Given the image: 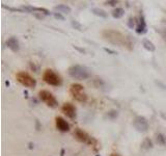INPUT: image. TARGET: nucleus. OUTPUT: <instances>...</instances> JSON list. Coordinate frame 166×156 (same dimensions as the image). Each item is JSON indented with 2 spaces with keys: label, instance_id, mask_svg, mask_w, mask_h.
<instances>
[{
  "label": "nucleus",
  "instance_id": "19",
  "mask_svg": "<svg viewBox=\"0 0 166 156\" xmlns=\"http://www.w3.org/2000/svg\"><path fill=\"white\" fill-rule=\"evenodd\" d=\"M72 25L74 26V27L76 28V29H78V30H82V26H81V24H79V23L77 22V21H72Z\"/></svg>",
  "mask_w": 166,
  "mask_h": 156
},
{
  "label": "nucleus",
  "instance_id": "8",
  "mask_svg": "<svg viewBox=\"0 0 166 156\" xmlns=\"http://www.w3.org/2000/svg\"><path fill=\"white\" fill-rule=\"evenodd\" d=\"M61 110L68 118L72 119V120L76 119V116H77V112H76V107L74 106L72 103H65V104L62 105V107H61Z\"/></svg>",
  "mask_w": 166,
  "mask_h": 156
},
{
  "label": "nucleus",
  "instance_id": "16",
  "mask_svg": "<svg viewBox=\"0 0 166 156\" xmlns=\"http://www.w3.org/2000/svg\"><path fill=\"white\" fill-rule=\"evenodd\" d=\"M91 13H93V14H94L96 16H99V17H101V18H107V13L105 12L104 10L98 9V7H96V9L91 10Z\"/></svg>",
  "mask_w": 166,
  "mask_h": 156
},
{
  "label": "nucleus",
  "instance_id": "4",
  "mask_svg": "<svg viewBox=\"0 0 166 156\" xmlns=\"http://www.w3.org/2000/svg\"><path fill=\"white\" fill-rule=\"evenodd\" d=\"M39 99H41L42 101H43L45 104L49 107L54 108L58 105V102H57L56 98H55L53 94L50 93L49 91H46V89H42V91H39Z\"/></svg>",
  "mask_w": 166,
  "mask_h": 156
},
{
  "label": "nucleus",
  "instance_id": "11",
  "mask_svg": "<svg viewBox=\"0 0 166 156\" xmlns=\"http://www.w3.org/2000/svg\"><path fill=\"white\" fill-rule=\"evenodd\" d=\"M147 31V26L144 20V17L140 15L138 21H137V26H136V32L138 34H144Z\"/></svg>",
  "mask_w": 166,
  "mask_h": 156
},
{
  "label": "nucleus",
  "instance_id": "20",
  "mask_svg": "<svg viewBox=\"0 0 166 156\" xmlns=\"http://www.w3.org/2000/svg\"><path fill=\"white\" fill-rule=\"evenodd\" d=\"M117 116H118V113H117V112H115V110H112V112H108V117L111 118V119H115Z\"/></svg>",
  "mask_w": 166,
  "mask_h": 156
},
{
  "label": "nucleus",
  "instance_id": "12",
  "mask_svg": "<svg viewBox=\"0 0 166 156\" xmlns=\"http://www.w3.org/2000/svg\"><path fill=\"white\" fill-rule=\"evenodd\" d=\"M6 46L9 47L10 50H13L14 52H17L19 51V41L17 40V38H15V36H12V38H9V40L6 41Z\"/></svg>",
  "mask_w": 166,
  "mask_h": 156
},
{
  "label": "nucleus",
  "instance_id": "5",
  "mask_svg": "<svg viewBox=\"0 0 166 156\" xmlns=\"http://www.w3.org/2000/svg\"><path fill=\"white\" fill-rule=\"evenodd\" d=\"M70 92L71 94H72V96L74 97V99H76L79 102H84L87 99V96L84 93V89L81 84L73 83L72 86H71Z\"/></svg>",
  "mask_w": 166,
  "mask_h": 156
},
{
  "label": "nucleus",
  "instance_id": "2",
  "mask_svg": "<svg viewBox=\"0 0 166 156\" xmlns=\"http://www.w3.org/2000/svg\"><path fill=\"white\" fill-rule=\"evenodd\" d=\"M68 74H70L71 77L78 79V80H84V79H87L90 76V72H89L88 69L80 65L72 66L68 69Z\"/></svg>",
  "mask_w": 166,
  "mask_h": 156
},
{
  "label": "nucleus",
  "instance_id": "14",
  "mask_svg": "<svg viewBox=\"0 0 166 156\" xmlns=\"http://www.w3.org/2000/svg\"><path fill=\"white\" fill-rule=\"evenodd\" d=\"M142 45H143L144 48H146V50H149V51H151V52H154L155 50H156V46L154 45V43L147 39L142 40Z\"/></svg>",
  "mask_w": 166,
  "mask_h": 156
},
{
  "label": "nucleus",
  "instance_id": "24",
  "mask_svg": "<svg viewBox=\"0 0 166 156\" xmlns=\"http://www.w3.org/2000/svg\"><path fill=\"white\" fill-rule=\"evenodd\" d=\"M161 36H162V38L164 39V41H166V29H164L161 32Z\"/></svg>",
  "mask_w": 166,
  "mask_h": 156
},
{
  "label": "nucleus",
  "instance_id": "25",
  "mask_svg": "<svg viewBox=\"0 0 166 156\" xmlns=\"http://www.w3.org/2000/svg\"><path fill=\"white\" fill-rule=\"evenodd\" d=\"M110 156H122V155H120V153H112V154L110 155Z\"/></svg>",
  "mask_w": 166,
  "mask_h": 156
},
{
  "label": "nucleus",
  "instance_id": "13",
  "mask_svg": "<svg viewBox=\"0 0 166 156\" xmlns=\"http://www.w3.org/2000/svg\"><path fill=\"white\" fill-rule=\"evenodd\" d=\"M55 10H58L60 14H70L71 13V7L68 6L67 4H59V5H56L54 7Z\"/></svg>",
  "mask_w": 166,
  "mask_h": 156
},
{
  "label": "nucleus",
  "instance_id": "15",
  "mask_svg": "<svg viewBox=\"0 0 166 156\" xmlns=\"http://www.w3.org/2000/svg\"><path fill=\"white\" fill-rule=\"evenodd\" d=\"M124 15H125V10L122 7H116L115 10H112V17L115 18V19H120Z\"/></svg>",
  "mask_w": 166,
  "mask_h": 156
},
{
  "label": "nucleus",
  "instance_id": "22",
  "mask_svg": "<svg viewBox=\"0 0 166 156\" xmlns=\"http://www.w3.org/2000/svg\"><path fill=\"white\" fill-rule=\"evenodd\" d=\"M54 17L58 20H61V21H65V17L62 16L60 13H54Z\"/></svg>",
  "mask_w": 166,
  "mask_h": 156
},
{
  "label": "nucleus",
  "instance_id": "21",
  "mask_svg": "<svg viewBox=\"0 0 166 156\" xmlns=\"http://www.w3.org/2000/svg\"><path fill=\"white\" fill-rule=\"evenodd\" d=\"M128 25L130 28H133L134 26H135V19H134V18H130V19H129V22H128Z\"/></svg>",
  "mask_w": 166,
  "mask_h": 156
},
{
  "label": "nucleus",
  "instance_id": "23",
  "mask_svg": "<svg viewBox=\"0 0 166 156\" xmlns=\"http://www.w3.org/2000/svg\"><path fill=\"white\" fill-rule=\"evenodd\" d=\"M105 4L111 5V6H114V5H116V4H117V1H115V0H108V1L105 2Z\"/></svg>",
  "mask_w": 166,
  "mask_h": 156
},
{
  "label": "nucleus",
  "instance_id": "7",
  "mask_svg": "<svg viewBox=\"0 0 166 156\" xmlns=\"http://www.w3.org/2000/svg\"><path fill=\"white\" fill-rule=\"evenodd\" d=\"M133 125L139 132H146L149 130V122L144 117H136L133 122Z\"/></svg>",
  "mask_w": 166,
  "mask_h": 156
},
{
  "label": "nucleus",
  "instance_id": "10",
  "mask_svg": "<svg viewBox=\"0 0 166 156\" xmlns=\"http://www.w3.org/2000/svg\"><path fill=\"white\" fill-rule=\"evenodd\" d=\"M55 122H56V127L57 129L62 132H67L70 130V125L64 118L61 117H56L55 118Z\"/></svg>",
  "mask_w": 166,
  "mask_h": 156
},
{
  "label": "nucleus",
  "instance_id": "3",
  "mask_svg": "<svg viewBox=\"0 0 166 156\" xmlns=\"http://www.w3.org/2000/svg\"><path fill=\"white\" fill-rule=\"evenodd\" d=\"M43 79L46 83L50 84V86H61V83H62V80H61V78H60V76L57 75L53 70H50V69H47V70L44 72Z\"/></svg>",
  "mask_w": 166,
  "mask_h": 156
},
{
  "label": "nucleus",
  "instance_id": "9",
  "mask_svg": "<svg viewBox=\"0 0 166 156\" xmlns=\"http://www.w3.org/2000/svg\"><path fill=\"white\" fill-rule=\"evenodd\" d=\"M74 135H75L76 139H78L79 142L81 143H87V144H91V141H90V137L86 132H84L83 130H81V129L77 128L74 132Z\"/></svg>",
  "mask_w": 166,
  "mask_h": 156
},
{
  "label": "nucleus",
  "instance_id": "1",
  "mask_svg": "<svg viewBox=\"0 0 166 156\" xmlns=\"http://www.w3.org/2000/svg\"><path fill=\"white\" fill-rule=\"evenodd\" d=\"M102 36L106 41L111 44L118 45L120 47H127V48H130L131 46V43L129 42L127 36L122 32H120V31L113 29H106L102 32Z\"/></svg>",
  "mask_w": 166,
  "mask_h": 156
},
{
  "label": "nucleus",
  "instance_id": "6",
  "mask_svg": "<svg viewBox=\"0 0 166 156\" xmlns=\"http://www.w3.org/2000/svg\"><path fill=\"white\" fill-rule=\"evenodd\" d=\"M17 80L22 84V86H26V88H34L36 86V81L32 76L29 75L27 72H19L17 74Z\"/></svg>",
  "mask_w": 166,
  "mask_h": 156
},
{
  "label": "nucleus",
  "instance_id": "17",
  "mask_svg": "<svg viewBox=\"0 0 166 156\" xmlns=\"http://www.w3.org/2000/svg\"><path fill=\"white\" fill-rule=\"evenodd\" d=\"M156 142H157V144L161 145V146H164L166 144V137L164 134H162V133L156 134Z\"/></svg>",
  "mask_w": 166,
  "mask_h": 156
},
{
  "label": "nucleus",
  "instance_id": "18",
  "mask_svg": "<svg viewBox=\"0 0 166 156\" xmlns=\"http://www.w3.org/2000/svg\"><path fill=\"white\" fill-rule=\"evenodd\" d=\"M141 147L143 148V149H151V148H153V144H152V141L149 139H146L143 141V143H142Z\"/></svg>",
  "mask_w": 166,
  "mask_h": 156
}]
</instances>
